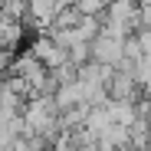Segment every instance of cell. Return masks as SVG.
Masks as SVG:
<instances>
[{
  "instance_id": "6da1fadb",
  "label": "cell",
  "mask_w": 151,
  "mask_h": 151,
  "mask_svg": "<svg viewBox=\"0 0 151 151\" xmlns=\"http://www.w3.org/2000/svg\"><path fill=\"white\" fill-rule=\"evenodd\" d=\"M27 49H30V53H33V56L49 69V72L69 63V49H66L53 33H36V36L30 40V46H27Z\"/></svg>"
},
{
  "instance_id": "7a4b0ae2",
  "label": "cell",
  "mask_w": 151,
  "mask_h": 151,
  "mask_svg": "<svg viewBox=\"0 0 151 151\" xmlns=\"http://www.w3.org/2000/svg\"><path fill=\"white\" fill-rule=\"evenodd\" d=\"M125 43L128 40H122V36H112V33H99L95 40H92V63H102V66H112V69H118L122 63H125Z\"/></svg>"
},
{
  "instance_id": "3957f363",
  "label": "cell",
  "mask_w": 151,
  "mask_h": 151,
  "mask_svg": "<svg viewBox=\"0 0 151 151\" xmlns=\"http://www.w3.org/2000/svg\"><path fill=\"white\" fill-rule=\"evenodd\" d=\"M72 4V0H30V13H27V27H33L36 33H49L53 23L59 17V10Z\"/></svg>"
},
{
  "instance_id": "277c9868",
  "label": "cell",
  "mask_w": 151,
  "mask_h": 151,
  "mask_svg": "<svg viewBox=\"0 0 151 151\" xmlns=\"http://www.w3.org/2000/svg\"><path fill=\"white\" fill-rule=\"evenodd\" d=\"M23 36H27V23H20V20H10L0 13V49H13L23 43Z\"/></svg>"
},
{
  "instance_id": "5b68a950",
  "label": "cell",
  "mask_w": 151,
  "mask_h": 151,
  "mask_svg": "<svg viewBox=\"0 0 151 151\" xmlns=\"http://www.w3.org/2000/svg\"><path fill=\"white\" fill-rule=\"evenodd\" d=\"M79 23H82L79 7H76V4H66V7L59 10V17H56V23H53V30H49V33H56V30H76Z\"/></svg>"
},
{
  "instance_id": "8992f818",
  "label": "cell",
  "mask_w": 151,
  "mask_h": 151,
  "mask_svg": "<svg viewBox=\"0 0 151 151\" xmlns=\"http://www.w3.org/2000/svg\"><path fill=\"white\" fill-rule=\"evenodd\" d=\"M72 4L79 7L82 17H105V10H109L112 0H72Z\"/></svg>"
},
{
  "instance_id": "52a82bcc",
  "label": "cell",
  "mask_w": 151,
  "mask_h": 151,
  "mask_svg": "<svg viewBox=\"0 0 151 151\" xmlns=\"http://www.w3.org/2000/svg\"><path fill=\"white\" fill-rule=\"evenodd\" d=\"M138 4H141V7H151V0H138Z\"/></svg>"
}]
</instances>
